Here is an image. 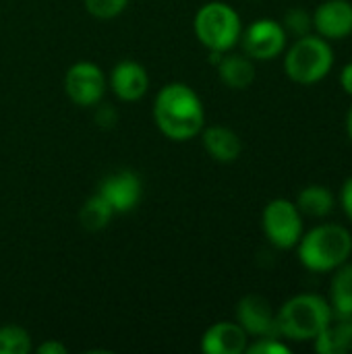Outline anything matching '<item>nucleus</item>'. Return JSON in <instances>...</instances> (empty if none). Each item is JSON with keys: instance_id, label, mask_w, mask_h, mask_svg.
<instances>
[{"instance_id": "obj_7", "label": "nucleus", "mask_w": 352, "mask_h": 354, "mask_svg": "<svg viewBox=\"0 0 352 354\" xmlns=\"http://www.w3.org/2000/svg\"><path fill=\"white\" fill-rule=\"evenodd\" d=\"M108 81L104 71L89 60L75 62L64 73V93L79 108H93L102 102Z\"/></svg>"}, {"instance_id": "obj_4", "label": "nucleus", "mask_w": 352, "mask_h": 354, "mask_svg": "<svg viewBox=\"0 0 352 354\" xmlns=\"http://www.w3.org/2000/svg\"><path fill=\"white\" fill-rule=\"evenodd\" d=\"M334 66V50L322 35H301L284 52V73L299 85L324 81Z\"/></svg>"}, {"instance_id": "obj_6", "label": "nucleus", "mask_w": 352, "mask_h": 354, "mask_svg": "<svg viewBox=\"0 0 352 354\" xmlns=\"http://www.w3.org/2000/svg\"><path fill=\"white\" fill-rule=\"evenodd\" d=\"M261 228L272 247L280 251L295 249L305 232L303 214L290 199H272L261 212Z\"/></svg>"}, {"instance_id": "obj_23", "label": "nucleus", "mask_w": 352, "mask_h": 354, "mask_svg": "<svg viewBox=\"0 0 352 354\" xmlns=\"http://www.w3.org/2000/svg\"><path fill=\"white\" fill-rule=\"evenodd\" d=\"M245 353L249 354H288L290 353V346L284 344L280 340V336H263V338H257L253 344L247 346Z\"/></svg>"}, {"instance_id": "obj_14", "label": "nucleus", "mask_w": 352, "mask_h": 354, "mask_svg": "<svg viewBox=\"0 0 352 354\" xmlns=\"http://www.w3.org/2000/svg\"><path fill=\"white\" fill-rule=\"evenodd\" d=\"M203 147L207 151V156L214 162L220 164H232L241 158L243 153V141L241 137L222 124H212V127H203V131L199 133Z\"/></svg>"}, {"instance_id": "obj_19", "label": "nucleus", "mask_w": 352, "mask_h": 354, "mask_svg": "<svg viewBox=\"0 0 352 354\" xmlns=\"http://www.w3.org/2000/svg\"><path fill=\"white\" fill-rule=\"evenodd\" d=\"M114 216H116V212L112 209V205L100 193H95V195H91L81 205V209H79V224L87 232H100V230H104L112 222Z\"/></svg>"}, {"instance_id": "obj_17", "label": "nucleus", "mask_w": 352, "mask_h": 354, "mask_svg": "<svg viewBox=\"0 0 352 354\" xmlns=\"http://www.w3.org/2000/svg\"><path fill=\"white\" fill-rule=\"evenodd\" d=\"M313 346L319 354L352 353V317H342L336 324L332 322L324 332L317 334Z\"/></svg>"}, {"instance_id": "obj_16", "label": "nucleus", "mask_w": 352, "mask_h": 354, "mask_svg": "<svg viewBox=\"0 0 352 354\" xmlns=\"http://www.w3.org/2000/svg\"><path fill=\"white\" fill-rule=\"evenodd\" d=\"M328 303L332 307L334 319L352 317V263L349 261L334 270Z\"/></svg>"}, {"instance_id": "obj_18", "label": "nucleus", "mask_w": 352, "mask_h": 354, "mask_svg": "<svg viewBox=\"0 0 352 354\" xmlns=\"http://www.w3.org/2000/svg\"><path fill=\"white\" fill-rule=\"evenodd\" d=\"M297 207L303 216H309V218H326L332 214L336 201H334V195L328 187L324 185H309L305 187L299 197H297Z\"/></svg>"}, {"instance_id": "obj_22", "label": "nucleus", "mask_w": 352, "mask_h": 354, "mask_svg": "<svg viewBox=\"0 0 352 354\" xmlns=\"http://www.w3.org/2000/svg\"><path fill=\"white\" fill-rule=\"evenodd\" d=\"M282 27L286 29V33H293L295 37H301V35H307L311 33V27H313V19L311 15L301 8V6H295L290 10H286L284 15V21H282Z\"/></svg>"}, {"instance_id": "obj_10", "label": "nucleus", "mask_w": 352, "mask_h": 354, "mask_svg": "<svg viewBox=\"0 0 352 354\" xmlns=\"http://www.w3.org/2000/svg\"><path fill=\"white\" fill-rule=\"evenodd\" d=\"M237 324L247 332V336H280L276 326V313L270 301L261 295H247L237 305Z\"/></svg>"}, {"instance_id": "obj_20", "label": "nucleus", "mask_w": 352, "mask_h": 354, "mask_svg": "<svg viewBox=\"0 0 352 354\" xmlns=\"http://www.w3.org/2000/svg\"><path fill=\"white\" fill-rule=\"evenodd\" d=\"M33 342L25 328L15 324L0 326V354H29Z\"/></svg>"}, {"instance_id": "obj_24", "label": "nucleus", "mask_w": 352, "mask_h": 354, "mask_svg": "<svg viewBox=\"0 0 352 354\" xmlns=\"http://www.w3.org/2000/svg\"><path fill=\"white\" fill-rule=\"evenodd\" d=\"M340 205L346 214V218L352 222V176H349L340 189Z\"/></svg>"}, {"instance_id": "obj_21", "label": "nucleus", "mask_w": 352, "mask_h": 354, "mask_svg": "<svg viewBox=\"0 0 352 354\" xmlns=\"http://www.w3.org/2000/svg\"><path fill=\"white\" fill-rule=\"evenodd\" d=\"M131 0H83L85 10L93 17V19H102V21H110L116 19L118 15L124 12V8L129 6Z\"/></svg>"}, {"instance_id": "obj_26", "label": "nucleus", "mask_w": 352, "mask_h": 354, "mask_svg": "<svg viewBox=\"0 0 352 354\" xmlns=\"http://www.w3.org/2000/svg\"><path fill=\"white\" fill-rule=\"evenodd\" d=\"M340 85L349 95H352V62L344 64V68L340 73Z\"/></svg>"}, {"instance_id": "obj_2", "label": "nucleus", "mask_w": 352, "mask_h": 354, "mask_svg": "<svg viewBox=\"0 0 352 354\" xmlns=\"http://www.w3.org/2000/svg\"><path fill=\"white\" fill-rule=\"evenodd\" d=\"M297 253L305 270L330 274L351 259L352 234L342 224H317L309 232H303Z\"/></svg>"}, {"instance_id": "obj_1", "label": "nucleus", "mask_w": 352, "mask_h": 354, "mask_svg": "<svg viewBox=\"0 0 352 354\" xmlns=\"http://www.w3.org/2000/svg\"><path fill=\"white\" fill-rule=\"evenodd\" d=\"M154 120L166 139L183 143L195 139L203 131L205 108L191 85L174 81L156 93Z\"/></svg>"}, {"instance_id": "obj_8", "label": "nucleus", "mask_w": 352, "mask_h": 354, "mask_svg": "<svg viewBox=\"0 0 352 354\" xmlns=\"http://www.w3.org/2000/svg\"><path fill=\"white\" fill-rule=\"evenodd\" d=\"M288 33L276 19H257L241 33L243 52L253 60H274L286 50Z\"/></svg>"}, {"instance_id": "obj_11", "label": "nucleus", "mask_w": 352, "mask_h": 354, "mask_svg": "<svg viewBox=\"0 0 352 354\" xmlns=\"http://www.w3.org/2000/svg\"><path fill=\"white\" fill-rule=\"evenodd\" d=\"M313 29L317 35L330 39H344L352 33V2L351 0H326L313 15Z\"/></svg>"}, {"instance_id": "obj_9", "label": "nucleus", "mask_w": 352, "mask_h": 354, "mask_svg": "<svg viewBox=\"0 0 352 354\" xmlns=\"http://www.w3.org/2000/svg\"><path fill=\"white\" fill-rule=\"evenodd\" d=\"M98 193L112 205L116 214H129L139 205L143 197V185L133 170H118L100 183Z\"/></svg>"}, {"instance_id": "obj_12", "label": "nucleus", "mask_w": 352, "mask_h": 354, "mask_svg": "<svg viewBox=\"0 0 352 354\" xmlns=\"http://www.w3.org/2000/svg\"><path fill=\"white\" fill-rule=\"evenodd\" d=\"M108 85L122 102H139L149 89V75L143 64L135 60H120L110 71Z\"/></svg>"}, {"instance_id": "obj_15", "label": "nucleus", "mask_w": 352, "mask_h": 354, "mask_svg": "<svg viewBox=\"0 0 352 354\" xmlns=\"http://www.w3.org/2000/svg\"><path fill=\"white\" fill-rule=\"evenodd\" d=\"M218 75L222 83L230 89H247L255 81L253 58L243 54H222L218 60Z\"/></svg>"}, {"instance_id": "obj_5", "label": "nucleus", "mask_w": 352, "mask_h": 354, "mask_svg": "<svg viewBox=\"0 0 352 354\" xmlns=\"http://www.w3.org/2000/svg\"><path fill=\"white\" fill-rule=\"evenodd\" d=\"M193 31L203 48L210 52L226 54L241 41L243 21L228 2L212 0L195 12Z\"/></svg>"}, {"instance_id": "obj_25", "label": "nucleus", "mask_w": 352, "mask_h": 354, "mask_svg": "<svg viewBox=\"0 0 352 354\" xmlns=\"http://www.w3.org/2000/svg\"><path fill=\"white\" fill-rule=\"evenodd\" d=\"M35 351L39 354H66V346L62 342H56V340H46Z\"/></svg>"}, {"instance_id": "obj_13", "label": "nucleus", "mask_w": 352, "mask_h": 354, "mask_svg": "<svg viewBox=\"0 0 352 354\" xmlns=\"http://www.w3.org/2000/svg\"><path fill=\"white\" fill-rule=\"evenodd\" d=\"M249 346L247 332L237 322H216L201 336L205 354H243Z\"/></svg>"}, {"instance_id": "obj_3", "label": "nucleus", "mask_w": 352, "mask_h": 354, "mask_svg": "<svg viewBox=\"0 0 352 354\" xmlns=\"http://www.w3.org/2000/svg\"><path fill=\"white\" fill-rule=\"evenodd\" d=\"M334 322L330 303L313 292L295 295L276 313L278 334L290 342H313Z\"/></svg>"}, {"instance_id": "obj_27", "label": "nucleus", "mask_w": 352, "mask_h": 354, "mask_svg": "<svg viewBox=\"0 0 352 354\" xmlns=\"http://www.w3.org/2000/svg\"><path fill=\"white\" fill-rule=\"evenodd\" d=\"M346 135H349V139L352 141V106L351 110H349V114H346Z\"/></svg>"}]
</instances>
